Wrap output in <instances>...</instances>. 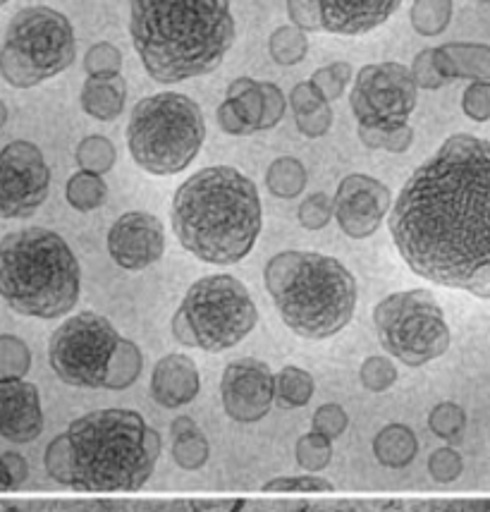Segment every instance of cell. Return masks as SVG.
Listing matches in <instances>:
<instances>
[{
    "mask_svg": "<svg viewBox=\"0 0 490 512\" xmlns=\"http://www.w3.org/2000/svg\"><path fill=\"white\" fill-rule=\"evenodd\" d=\"M349 424V417L347 412L342 410L340 405H335V402H328V405L318 407L314 419H311V426H314L316 434L330 438V441H335V438L345 434Z\"/></svg>",
    "mask_w": 490,
    "mask_h": 512,
    "instance_id": "obj_43",
    "label": "cell"
},
{
    "mask_svg": "<svg viewBox=\"0 0 490 512\" xmlns=\"http://www.w3.org/2000/svg\"><path fill=\"white\" fill-rule=\"evenodd\" d=\"M373 455L383 467L402 469L419 455V438L409 426L388 424L373 438Z\"/></svg>",
    "mask_w": 490,
    "mask_h": 512,
    "instance_id": "obj_23",
    "label": "cell"
},
{
    "mask_svg": "<svg viewBox=\"0 0 490 512\" xmlns=\"http://www.w3.org/2000/svg\"><path fill=\"white\" fill-rule=\"evenodd\" d=\"M259 190L232 166L194 173L173 197V230L180 245L213 266L242 261L261 235Z\"/></svg>",
    "mask_w": 490,
    "mask_h": 512,
    "instance_id": "obj_4",
    "label": "cell"
},
{
    "mask_svg": "<svg viewBox=\"0 0 490 512\" xmlns=\"http://www.w3.org/2000/svg\"><path fill=\"white\" fill-rule=\"evenodd\" d=\"M199 369L187 355H165L158 359L151 376V398L161 407L177 410L199 395Z\"/></svg>",
    "mask_w": 490,
    "mask_h": 512,
    "instance_id": "obj_19",
    "label": "cell"
},
{
    "mask_svg": "<svg viewBox=\"0 0 490 512\" xmlns=\"http://www.w3.org/2000/svg\"><path fill=\"white\" fill-rule=\"evenodd\" d=\"M412 77H414L416 87H419V89L433 91V89L445 87L447 79L443 77V72H440V67H438L436 48H426V51H421L419 56L414 58Z\"/></svg>",
    "mask_w": 490,
    "mask_h": 512,
    "instance_id": "obj_42",
    "label": "cell"
},
{
    "mask_svg": "<svg viewBox=\"0 0 490 512\" xmlns=\"http://www.w3.org/2000/svg\"><path fill=\"white\" fill-rule=\"evenodd\" d=\"M359 381L371 393H385V390L395 386L397 367L388 357H369L361 364Z\"/></svg>",
    "mask_w": 490,
    "mask_h": 512,
    "instance_id": "obj_38",
    "label": "cell"
},
{
    "mask_svg": "<svg viewBox=\"0 0 490 512\" xmlns=\"http://www.w3.org/2000/svg\"><path fill=\"white\" fill-rule=\"evenodd\" d=\"M294 455H297L299 467L304 472H323L330 465V460H333V441L311 431V434H304L299 438L297 446H294Z\"/></svg>",
    "mask_w": 490,
    "mask_h": 512,
    "instance_id": "obj_34",
    "label": "cell"
},
{
    "mask_svg": "<svg viewBox=\"0 0 490 512\" xmlns=\"http://www.w3.org/2000/svg\"><path fill=\"white\" fill-rule=\"evenodd\" d=\"M297 213L306 230H321L335 216V199H330L326 192H316L302 201Z\"/></svg>",
    "mask_w": 490,
    "mask_h": 512,
    "instance_id": "obj_40",
    "label": "cell"
},
{
    "mask_svg": "<svg viewBox=\"0 0 490 512\" xmlns=\"http://www.w3.org/2000/svg\"><path fill=\"white\" fill-rule=\"evenodd\" d=\"M361 144L369 149H383L390 154H404L414 142V130L409 125L392 127V130H376V127H359Z\"/></svg>",
    "mask_w": 490,
    "mask_h": 512,
    "instance_id": "obj_35",
    "label": "cell"
},
{
    "mask_svg": "<svg viewBox=\"0 0 490 512\" xmlns=\"http://www.w3.org/2000/svg\"><path fill=\"white\" fill-rule=\"evenodd\" d=\"M75 158L82 170L103 175L108 173V170H113L118 154H115V146L108 137H103V134H91V137L79 142Z\"/></svg>",
    "mask_w": 490,
    "mask_h": 512,
    "instance_id": "obj_33",
    "label": "cell"
},
{
    "mask_svg": "<svg viewBox=\"0 0 490 512\" xmlns=\"http://www.w3.org/2000/svg\"><path fill=\"white\" fill-rule=\"evenodd\" d=\"M452 20V0H414L412 24L421 36H438Z\"/></svg>",
    "mask_w": 490,
    "mask_h": 512,
    "instance_id": "obj_32",
    "label": "cell"
},
{
    "mask_svg": "<svg viewBox=\"0 0 490 512\" xmlns=\"http://www.w3.org/2000/svg\"><path fill=\"white\" fill-rule=\"evenodd\" d=\"M170 434H173V460L187 472L201 469L208 462L211 446H208L204 431L196 426L194 419L177 417L170 424Z\"/></svg>",
    "mask_w": 490,
    "mask_h": 512,
    "instance_id": "obj_24",
    "label": "cell"
},
{
    "mask_svg": "<svg viewBox=\"0 0 490 512\" xmlns=\"http://www.w3.org/2000/svg\"><path fill=\"white\" fill-rule=\"evenodd\" d=\"M263 89V120H261V130H273L280 120L285 118V108L287 101L285 94L275 87L273 82H261Z\"/></svg>",
    "mask_w": 490,
    "mask_h": 512,
    "instance_id": "obj_46",
    "label": "cell"
},
{
    "mask_svg": "<svg viewBox=\"0 0 490 512\" xmlns=\"http://www.w3.org/2000/svg\"><path fill=\"white\" fill-rule=\"evenodd\" d=\"M175 314L192 331V347L213 355L240 345L259 321L249 290L232 276L196 280Z\"/></svg>",
    "mask_w": 490,
    "mask_h": 512,
    "instance_id": "obj_9",
    "label": "cell"
},
{
    "mask_svg": "<svg viewBox=\"0 0 490 512\" xmlns=\"http://www.w3.org/2000/svg\"><path fill=\"white\" fill-rule=\"evenodd\" d=\"M220 398L225 414L235 422H261L275 402V374L254 357L230 362L220 379Z\"/></svg>",
    "mask_w": 490,
    "mask_h": 512,
    "instance_id": "obj_15",
    "label": "cell"
},
{
    "mask_svg": "<svg viewBox=\"0 0 490 512\" xmlns=\"http://www.w3.org/2000/svg\"><path fill=\"white\" fill-rule=\"evenodd\" d=\"M32 369V352L17 335H0V381H22Z\"/></svg>",
    "mask_w": 490,
    "mask_h": 512,
    "instance_id": "obj_31",
    "label": "cell"
},
{
    "mask_svg": "<svg viewBox=\"0 0 490 512\" xmlns=\"http://www.w3.org/2000/svg\"><path fill=\"white\" fill-rule=\"evenodd\" d=\"M232 111L240 115V120L249 127V132H261L263 120V89L261 82L251 77H240L230 84L228 99Z\"/></svg>",
    "mask_w": 490,
    "mask_h": 512,
    "instance_id": "obj_25",
    "label": "cell"
},
{
    "mask_svg": "<svg viewBox=\"0 0 490 512\" xmlns=\"http://www.w3.org/2000/svg\"><path fill=\"white\" fill-rule=\"evenodd\" d=\"M416 512H490V501H426Z\"/></svg>",
    "mask_w": 490,
    "mask_h": 512,
    "instance_id": "obj_48",
    "label": "cell"
},
{
    "mask_svg": "<svg viewBox=\"0 0 490 512\" xmlns=\"http://www.w3.org/2000/svg\"><path fill=\"white\" fill-rule=\"evenodd\" d=\"M263 280L285 326L299 338H333L357 309V280L333 256L280 252L266 264Z\"/></svg>",
    "mask_w": 490,
    "mask_h": 512,
    "instance_id": "obj_5",
    "label": "cell"
},
{
    "mask_svg": "<svg viewBox=\"0 0 490 512\" xmlns=\"http://www.w3.org/2000/svg\"><path fill=\"white\" fill-rule=\"evenodd\" d=\"M8 123V106H5L3 101H0V127Z\"/></svg>",
    "mask_w": 490,
    "mask_h": 512,
    "instance_id": "obj_50",
    "label": "cell"
},
{
    "mask_svg": "<svg viewBox=\"0 0 490 512\" xmlns=\"http://www.w3.org/2000/svg\"><path fill=\"white\" fill-rule=\"evenodd\" d=\"M349 79H352V65L330 63L326 67H321V70H316L314 75H311L309 82L314 84L318 91H321L323 99L335 101L342 96V91H345Z\"/></svg>",
    "mask_w": 490,
    "mask_h": 512,
    "instance_id": "obj_39",
    "label": "cell"
},
{
    "mask_svg": "<svg viewBox=\"0 0 490 512\" xmlns=\"http://www.w3.org/2000/svg\"><path fill=\"white\" fill-rule=\"evenodd\" d=\"M378 340L407 367H424L450 347V328L440 304L428 290H404L373 309Z\"/></svg>",
    "mask_w": 490,
    "mask_h": 512,
    "instance_id": "obj_10",
    "label": "cell"
},
{
    "mask_svg": "<svg viewBox=\"0 0 490 512\" xmlns=\"http://www.w3.org/2000/svg\"><path fill=\"white\" fill-rule=\"evenodd\" d=\"M5 3H8V0H0V8H3V5H5Z\"/></svg>",
    "mask_w": 490,
    "mask_h": 512,
    "instance_id": "obj_51",
    "label": "cell"
},
{
    "mask_svg": "<svg viewBox=\"0 0 490 512\" xmlns=\"http://www.w3.org/2000/svg\"><path fill=\"white\" fill-rule=\"evenodd\" d=\"M75 29L63 12L34 5L12 17L0 48V75L15 89H32L75 63Z\"/></svg>",
    "mask_w": 490,
    "mask_h": 512,
    "instance_id": "obj_8",
    "label": "cell"
},
{
    "mask_svg": "<svg viewBox=\"0 0 490 512\" xmlns=\"http://www.w3.org/2000/svg\"><path fill=\"white\" fill-rule=\"evenodd\" d=\"M120 333L106 316L82 312L60 323L48 343V362L60 381L75 388H103Z\"/></svg>",
    "mask_w": 490,
    "mask_h": 512,
    "instance_id": "obj_11",
    "label": "cell"
},
{
    "mask_svg": "<svg viewBox=\"0 0 490 512\" xmlns=\"http://www.w3.org/2000/svg\"><path fill=\"white\" fill-rule=\"evenodd\" d=\"M44 431L39 388L29 381H0V436L10 443H32Z\"/></svg>",
    "mask_w": 490,
    "mask_h": 512,
    "instance_id": "obj_18",
    "label": "cell"
},
{
    "mask_svg": "<svg viewBox=\"0 0 490 512\" xmlns=\"http://www.w3.org/2000/svg\"><path fill=\"white\" fill-rule=\"evenodd\" d=\"M462 111L476 123L490 120V82H471L462 96Z\"/></svg>",
    "mask_w": 490,
    "mask_h": 512,
    "instance_id": "obj_44",
    "label": "cell"
},
{
    "mask_svg": "<svg viewBox=\"0 0 490 512\" xmlns=\"http://www.w3.org/2000/svg\"><path fill=\"white\" fill-rule=\"evenodd\" d=\"M388 228L416 276L490 300V142L452 134L414 170Z\"/></svg>",
    "mask_w": 490,
    "mask_h": 512,
    "instance_id": "obj_1",
    "label": "cell"
},
{
    "mask_svg": "<svg viewBox=\"0 0 490 512\" xmlns=\"http://www.w3.org/2000/svg\"><path fill=\"white\" fill-rule=\"evenodd\" d=\"M479 3H490V0H479Z\"/></svg>",
    "mask_w": 490,
    "mask_h": 512,
    "instance_id": "obj_52",
    "label": "cell"
},
{
    "mask_svg": "<svg viewBox=\"0 0 490 512\" xmlns=\"http://www.w3.org/2000/svg\"><path fill=\"white\" fill-rule=\"evenodd\" d=\"M268 53L278 65H297L302 63L309 53V41H306L304 29L285 24L278 27L268 39Z\"/></svg>",
    "mask_w": 490,
    "mask_h": 512,
    "instance_id": "obj_30",
    "label": "cell"
},
{
    "mask_svg": "<svg viewBox=\"0 0 490 512\" xmlns=\"http://www.w3.org/2000/svg\"><path fill=\"white\" fill-rule=\"evenodd\" d=\"M335 486L318 474H299V477H275L263 484V491H333Z\"/></svg>",
    "mask_w": 490,
    "mask_h": 512,
    "instance_id": "obj_45",
    "label": "cell"
},
{
    "mask_svg": "<svg viewBox=\"0 0 490 512\" xmlns=\"http://www.w3.org/2000/svg\"><path fill=\"white\" fill-rule=\"evenodd\" d=\"M416 87L412 70L400 63H378L361 67L349 103L359 127L392 130L407 125L416 108Z\"/></svg>",
    "mask_w": 490,
    "mask_h": 512,
    "instance_id": "obj_12",
    "label": "cell"
},
{
    "mask_svg": "<svg viewBox=\"0 0 490 512\" xmlns=\"http://www.w3.org/2000/svg\"><path fill=\"white\" fill-rule=\"evenodd\" d=\"M428 472L440 484H452L462 477L464 460L455 448H438L428 457Z\"/></svg>",
    "mask_w": 490,
    "mask_h": 512,
    "instance_id": "obj_41",
    "label": "cell"
},
{
    "mask_svg": "<svg viewBox=\"0 0 490 512\" xmlns=\"http://www.w3.org/2000/svg\"><path fill=\"white\" fill-rule=\"evenodd\" d=\"M79 288V261L58 233L24 228L0 240V297L12 312L60 319L75 309Z\"/></svg>",
    "mask_w": 490,
    "mask_h": 512,
    "instance_id": "obj_6",
    "label": "cell"
},
{
    "mask_svg": "<svg viewBox=\"0 0 490 512\" xmlns=\"http://www.w3.org/2000/svg\"><path fill=\"white\" fill-rule=\"evenodd\" d=\"M132 44L158 84L218 70L235 44L230 0H130Z\"/></svg>",
    "mask_w": 490,
    "mask_h": 512,
    "instance_id": "obj_2",
    "label": "cell"
},
{
    "mask_svg": "<svg viewBox=\"0 0 490 512\" xmlns=\"http://www.w3.org/2000/svg\"><path fill=\"white\" fill-rule=\"evenodd\" d=\"M436 60L447 82H490V46L486 44H445L436 48Z\"/></svg>",
    "mask_w": 490,
    "mask_h": 512,
    "instance_id": "obj_20",
    "label": "cell"
},
{
    "mask_svg": "<svg viewBox=\"0 0 490 512\" xmlns=\"http://www.w3.org/2000/svg\"><path fill=\"white\" fill-rule=\"evenodd\" d=\"M29 477V465L20 453L0 455V491H10L22 486Z\"/></svg>",
    "mask_w": 490,
    "mask_h": 512,
    "instance_id": "obj_47",
    "label": "cell"
},
{
    "mask_svg": "<svg viewBox=\"0 0 490 512\" xmlns=\"http://www.w3.org/2000/svg\"><path fill=\"white\" fill-rule=\"evenodd\" d=\"M65 197L70 201L72 209L87 213V211L98 209V206H103V201L108 197V187L101 175L79 170V173H75L70 180H67Z\"/></svg>",
    "mask_w": 490,
    "mask_h": 512,
    "instance_id": "obj_29",
    "label": "cell"
},
{
    "mask_svg": "<svg viewBox=\"0 0 490 512\" xmlns=\"http://www.w3.org/2000/svg\"><path fill=\"white\" fill-rule=\"evenodd\" d=\"M127 96V82L122 75L113 77H89L82 87V101L84 113L91 115L94 120L101 123H110L122 113L125 108Z\"/></svg>",
    "mask_w": 490,
    "mask_h": 512,
    "instance_id": "obj_22",
    "label": "cell"
},
{
    "mask_svg": "<svg viewBox=\"0 0 490 512\" xmlns=\"http://www.w3.org/2000/svg\"><path fill=\"white\" fill-rule=\"evenodd\" d=\"M120 67H122L120 48L108 44V41H101V44L91 46L87 51V58H84V70H87L89 77L120 75Z\"/></svg>",
    "mask_w": 490,
    "mask_h": 512,
    "instance_id": "obj_37",
    "label": "cell"
},
{
    "mask_svg": "<svg viewBox=\"0 0 490 512\" xmlns=\"http://www.w3.org/2000/svg\"><path fill=\"white\" fill-rule=\"evenodd\" d=\"M314 376L299 367H285L275 374V402L283 410H297L314 398Z\"/></svg>",
    "mask_w": 490,
    "mask_h": 512,
    "instance_id": "obj_26",
    "label": "cell"
},
{
    "mask_svg": "<svg viewBox=\"0 0 490 512\" xmlns=\"http://www.w3.org/2000/svg\"><path fill=\"white\" fill-rule=\"evenodd\" d=\"M218 123H220V127H223V132L235 134V137H244V134H251L249 127L244 125L242 120H240V115L232 111V106H230L228 101L220 103V108H218Z\"/></svg>",
    "mask_w": 490,
    "mask_h": 512,
    "instance_id": "obj_49",
    "label": "cell"
},
{
    "mask_svg": "<svg viewBox=\"0 0 490 512\" xmlns=\"http://www.w3.org/2000/svg\"><path fill=\"white\" fill-rule=\"evenodd\" d=\"M290 106L297 120V130L309 139L323 137L333 125V108L330 101L323 99V94L311 82H302L292 89Z\"/></svg>",
    "mask_w": 490,
    "mask_h": 512,
    "instance_id": "obj_21",
    "label": "cell"
},
{
    "mask_svg": "<svg viewBox=\"0 0 490 512\" xmlns=\"http://www.w3.org/2000/svg\"><path fill=\"white\" fill-rule=\"evenodd\" d=\"M266 187L271 190L273 197H280V199L299 197L306 187V170L302 163L292 156L275 158L266 170Z\"/></svg>",
    "mask_w": 490,
    "mask_h": 512,
    "instance_id": "obj_27",
    "label": "cell"
},
{
    "mask_svg": "<svg viewBox=\"0 0 490 512\" xmlns=\"http://www.w3.org/2000/svg\"><path fill=\"white\" fill-rule=\"evenodd\" d=\"M428 426L438 438L457 441L464 434V426H467V412L457 402H440L428 414Z\"/></svg>",
    "mask_w": 490,
    "mask_h": 512,
    "instance_id": "obj_36",
    "label": "cell"
},
{
    "mask_svg": "<svg viewBox=\"0 0 490 512\" xmlns=\"http://www.w3.org/2000/svg\"><path fill=\"white\" fill-rule=\"evenodd\" d=\"M206 139L204 113L185 94L163 91L134 106L127 146L139 168L151 175H175L189 168Z\"/></svg>",
    "mask_w": 490,
    "mask_h": 512,
    "instance_id": "obj_7",
    "label": "cell"
},
{
    "mask_svg": "<svg viewBox=\"0 0 490 512\" xmlns=\"http://www.w3.org/2000/svg\"><path fill=\"white\" fill-rule=\"evenodd\" d=\"M51 190V170L32 142H10L0 151V218H29Z\"/></svg>",
    "mask_w": 490,
    "mask_h": 512,
    "instance_id": "obj_13",
    "label": "cell"
},
{
    "mask_svg": "<svg viewBox=\"0 0 490 512\" xmlns=\"http://www.w3.org/2000/svg\"><path fill=\"white\" fill-rule=\"evenodd\" d=\"M402 0H287V15L304 32L359 36L381 27Z\"/></svg>",
    "mask_w": 490,
    "mask_h": 512,
    "instance_id": "obj_14",
    "label": "cell"
},
{
    "mask_svg": "<svg viewBox=\"0 0 490 512\" xmlns=\"http://www.w3.org/2000/svg\"><path fill=\"white\" fill-rule=\"evenodd\" d=\"M390 204L392 194L381 180L354 173L340 182L338 194H335V218L342 233L352 240H364L381 228Z\"/></svg>",
    "mask_w": 490,
    "mask_h": 512,
    "instance_id": "obj_16",
    "label": "cell"
},
{
    "mask_svg": "<svg viewBox=\"0 0 490 512\" xmlns=\"http://www.w3.org/2000/svg\"><path fill=\"white\" fill-rule=\"evenodd\" d=\"M108 252L125 271H144L165 252L163 223L146 211L122 213L108 233Z\"/></svg>",
    "mask_w": 490,
    "mask_h": 512,
    "instance_id": "obj_17",
    "label": "cell"
},
{
    "mask_svg": "<svg viewBox=\"0 0 490 512\" xmlns=\"http://www.w3.org/2000/svg\"><path fill=\"white\" fill-rule=\"evenodd\" d=\"M142 367H144L142 350H139L132 340L122 338L113 359H110V367H108L106 383H103V388H108V390L130 388L132 383L139 379V374H142Z\"/></svg>",
    "mask_w": 490,
    "mask_h": 512,
    "instance_id": "obj_28",
    "label": "cell"
},
{
    "mask_svg": "<svg viewBox=\"0 0 490 512\" xmlns=\"http://www.w3.org/2000/svg\"><path fill=\"white\" fill-rule=\"evenodd\" d=\"M146 431L144 417L134 410L84 414L48 443L46 472L75 491L142 489L161 457L146 450Z\"/></svg>",
    "mask_w": 490,
    "mask_h": 512,
    "instance_id": "obj_3",
    "label": "cell"
}]
</instances>
